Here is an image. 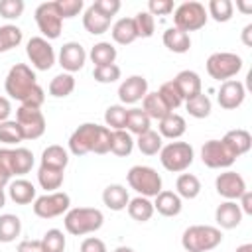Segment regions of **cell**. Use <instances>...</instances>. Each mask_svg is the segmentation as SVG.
Returning a JSON list of instances; mask_svg holds the SVG:
<instances>
[{"label": "cell", "mask_w": 252, "mask_h": 252, "mask_svg": "<svg viewBox=\"0 0 252 252\" xmlns=\"http://www.w3.org/2000/svg\"><path fill=\"white\" fill-rule=\"evenodd\" d=\"M110 136H112L110 128L98 126L93 122H85L69 136V152L73 156H85L89 152L108 154L110 152Z\"/></svg>", "instance_id": "1"}, {"label": "cell", "mask_w": 252, "mask_h": 252, "mask_svg": "<svg viewBox=\"0 0 252 252\" xmlns=\"http://www.w3.org/2000/svg\"><path fill=\"white\" fill-rule=\"evenodd\" d=\"M104 222V215L100 209L94 207H75L65 213L63 224L65 230L73 236H85L91 232H96Z\"/></svg>", "instance_id": "2"}, {"label": "cell", "mask_w": 252, "mask_h": 252, "mask_svg": "<svg viewBox=\"0 0 252 252\" xmlns=\"http://www.w3.org/2000/svg\"><path fill=\"white\" fill-rule=\"evenodd\" d=\"M222 242V232L219 226L193 224L185 228L181 236V246L185 252H211Z\"/></svg>", "instance_id": "3"}, {"label": "cell", "mask_w": 252, "mask_h": 252, "mask_svg": "<svg viewBox=\"0 0 252 252\" xmlns=\"http://www.w3.org/2000/svg\"><path fill=\"white\" fill-rule=\"evenodd\" d=\"M37 85V77L35 73L32 71L30 65L26 63H16L8 75H6V81H4V89L6 93L10 94V98L14 100H24L28 96V93Z\"/></svg>", "instance_id": "4"}, {"label": "cell", "mask_w": 252, "mask_h": 252, "mask_svg": "<svg viewBox=\"0 0 252 252\" xmlns=\"http://www.w3.org/2000/svg\"><path fill=\"white\" fill-rule=\"evenodd\" d=\"M128 185L142 197H156L161 191V175L150 165H134L126 173Z\"/></svg>", "instance_id": "5"}, {"label": "cell", "mask_w": 252, "mask_h": 252, "mask_svg": "<svg viewBox=\"0 0 252 252\" xmlns=\"http://www.w3.org/2000/svg\"><path fill=\"white\" fill-rule=\"evenodd\" d=\"M193 158H195V152L187 142H169L159 150V161L171 173L185 171L193 163Z\"/></svg>", "instance_id": "6"}, {"label": "cell", "mask_w": 252, "mask_h": 252, "mask_svg": "<svg viewBox=\"0 0 252 252\" xmlns=\"http://www.w3.org/2000/svg\"><path fill=\"white\" fill-rule=\"evenodd\" d=\"M209 16H207V8L201 2H183L175 8L173 12V28L189 33V32H197L207 24Z\"/></svg>", "instance_id": "7"}, {"label": "cell", "mask_w": 252, "mask_h": 252, "mask_svg": "<svg viewBox=\"0 0 252 252\" xmlns=\"http://www.w3.org/2000/svg\"><path fill=\"white\" fill-rule=\"evenodd\" d=\"M242 69V57L230 51H217L211 53L207 59V73L211 75V79L215 81H230L234 75H238V71Z\"/></svg>", "instance_id": "8"}, {"label": "cell", "mask_w": 252, "mask_h": 252, "mask_svg": "<svg viewBox=\"0 0 252 252\" xmlns=\"http://www.w3.org/2000/svg\"><path fill=\"white\" fill-rule=\"evenodd\" d=\"M35 24L41 32V37L49 39H57L61 35L63 30V18L59 16L57 8H55V0L53 2H43L35 8Z\"/></svg>", "instance_id": "9"}, {"label": "cell", "mask_w": 252, "mask_h": 252, "mask_svg": "<svg viewBox=\"0 0 252 252\" xmlns=\"http://www.w3.org/2000/svg\"><path fill=\"white\" fill-rule=\"evenodd\" d=\"M26 55H28L30 63L37 71H49L55 65V49L41 35H35V37H30L28 39V43H26Z\"/></svg>", "instance_id": "10"}, {"label": "cell", "mask_w": 252, "mask_h": 252, "mask_svg": "<svg viewBox=\"0 0 252 252\" xmlns=\"http://www.w3.org/2000/svg\"><path fill=\"white\" fill-rule=\"evenodd\" d=\"M69 205H71V199L65 191H53V193H45L41 197H35L33 213L39 219H55V217L67 213Z\"/></svg>", "instance_id": "11"}, {"label": "cell", "mask_w": 252, "mask_h": 252, "mask_svg": "<svg viewBox=\"0 0 252 252\" xmlns=\"http://www.w3.org/2000/svg\"><path fill=\"white\" fill-rule=\"evenodd\" d=\"M16 122L22 128L24 140H37L45 132V116L39 108H28L20 104L16 110Z\"/></svg>", "instance_id": "12"}, {"label": "cell", "mask_w": 252, "mask_h": 252, "mask_svg": "<svg viewBox=\"0 0 252 252\" xmlns=\"http://www.w3.org/2000/svg\"><path fill=\"white\" fill-rule=\"evenodd\" d=\"M201 159L211 169H224L236 161V156L224 146L222 140H209L201 148Z\"/></svg>", "instance_id": "13"}, {"label": "cell", "mask_w": 252, "mask_h": 252, "mask_svg": "<svg viewBox=\"0 0 252 252\" xmlns=\"http://www.w3.org/2000/svg\"><path fill=\"white\" fill-rule=\"evenodd\" d=\"M215 189L220 197H224L226 201H236L240 199V195L246 191V181L240 173L236 171H222L217 175L215 179Z\"/></svg>", "instance_id": "14"}, {"label": "cell", "mask_w": 252, "mask_h": 252, "mask_svg": "<svg viewBox=\"0 0 252 252\" xmlns=\"http://www.w3.org/2000/svg\"><path fill=\"white\" fill-rule=\"evenodd\" d=\"M85 61H87V51L81 43L77 41H67L63 43L61 51H59V65L65 69V73H75V71H81L85 67Z\"/></svg>", "instance_id": "15"}, {"label": "cell", "mask_w": 252, "mask_h": 252, "mask_svg": "<svg viewBox=\"0 0 252 252\" xmlns=\"http://www.w3.org/2000/svg\"><path fill=\"white\" fill-rule=\"evenodd\" d=\"M148 94V81L142 75H130L118 87V98L124 104H136Z\"/></svg>", "instance_id": "16"}, {"label": "cell", "mask_w": 252, "mask_h": 252, "mask_svg": "<svg viewBox=\"0 0 252 252\" xmlns=\"http://www.w3.org/2000/svg\"><path fill=\"white\" fill-rule=\"evenodd\" d=\"M244 96H246V89L240 81H224L220 83V89L217 93V100L220 104V108L224 110H234L238 108L242 102H244Z\"/></svg>", "instance_id": "17"}, {"label": "cell", "mask_w": 252, "mask_h": 252, "mask_svg": "<svg viewBox=\"0 0 252 252\" xmlns=\"http://www.w3.org/2000/svg\"><path fill=\"white\" fill-rule=\"evenodd\" d=\"M173 83H175V87H177V91H179V94H181L183 100H189V98H193V96H197V94L203 93L201 77L195 71H191V69L179 71L175 75Z\"/></svg>", "instance_id": "18"}, {"label": "cell", "mask_w": 252, "mask_h": 252, "mask_svg": "<svg viewBox=\"0 0 252 252\" xmlns=\"http://www.w3.org/2000/svg\"><path fill=\"white\" fill-rule=\"evenodd\" d=\"M215 220L219 224V228H224V230H230V228H236L242 220V211L238 207L236 201H224L217 207L215 211Z\"/></svg>", "instance_id": "19"}, {"label": "cell", "mask_w": 252, "mask_h": 252, "mask_svg": "<svg viewBox=\"0 0 252 252\" xmlns=\"http://www.w3.org/2000/svg\"><path fill=\"white\" fill-rule=\"evenodd\" d=\"M220 140L224 142V146H226V148H228L236 158H240V156L248 154V152H250V148H252V136H250V132H248V130H244V128L228 130Z\"/></svg>", "instance_id": "20"}, {"label": "cell", "mask_w": 252, "mask_h": 252, "mask_svg": "<svg viewBox=\"0 0 252 252\" xmlns=\"http://www.w3.org/2000/svg\"><path fill=\"white\" fill-rule=\"evenodd\" d=\"M181 197L175 191L161 189L154 197V211H158L161 217H177L181 213Z\"/></svg>", "instance_id": "21"}, {"label": "cell", "mask_w": 252, "mask_h": 252, "mask_svg": "<svg viewBox=\"0 0 252 252\" xmlns=\"http://www.w3.org/2000/svg\"><path fill=\"white\" fill-rule=\"evenodd\" d=\"M159 136L161 138H169V140H177V138H181L183 134H185V130H187V122H185V118L181 116V114H177V112H169L167 116H163L161 120H159Z\"/></svg>", "instance_id": "22"}, {"label": "cell", "mask_w": 252, "mask_h": 252, "mask_svg": "<svg viewBox=\"0 0 252 252\" xmlns=\"http://www.w3.org/2000/svg\"><path fill=\"white\" fill-rule=\"evenodd\" d=\"M128 201H130L128 189L120 183H112V185L104 187V191H102V203L110 211H124L128 207Z\"/></svg>", "instance_id": "23"}, {"label": "cell", "mask_w": 252, "mask_h": 252, "mask_svg": "<svg viewBox=\"0 0 252 252\" xmlns=\"http://www.w3.org/2000/svg\"><path fill=\"white\" fill-rule=\"evenodd\" d=\"M8 195L16 205H28L35 201V187L28 179H16L8 183Z\"/></svg>", "instance_id": "24"}, {"label": "cell", "mask_w": 252, "mask_h": 252, "mask_svg": "<svg viewBox=\"0 0 252 252\" xmlns=\"http://www.w3.org/2000/svg\"><path fill=\"white\" fill-rule=\"evenodd\" d=\"M33 167V154L28 148H10L12 175H26Z\"/></svg>", "instance_id": "25"}, {"label": "cell", "mask_w": 252, "mask_h": 252, "mask_svg": "<svg viewBox=\"0 0 252 252\" xmlns=\"http://www.w3.org/2000/svg\"><path fill=\"white\" fill-rule=\"evenodd\" d=\"M69 163V154L63 146H57V144H51L47 146L43 152H41V165L43 167H51V169H63L67 167Z\"/></svg>", "instance_id": "26"}, {"label": "cell", "mask_w": 252, "mask_h": 252, "mask_svg": "<svg viewBox=\"0 0 252 252\" xmlns=\"http://www.w3.org/2000/svg\"><path fill=\"white\" fill-rule=\"evenodd\" d=\"M110 33H112V39H114L116 43H120V45H130L132 41L138 39V32H136V26H134V18H120V20L112 26Z\"/></svg>", "instance_id": "27"}, {"label": "cell", "mask_w": 252, "mask_h": 252, "mask_svg": "<svg viewBox=\"0 0 252 252\" xmlns=\"http://www.w3.org/2000/svg\"><path fill=\"white\" fill-rule=\"evenodd\" d=\"M161 39H163V45L169 51H173V53H187L189 47H191L189 33H185V32H181L177 28H167L163 32V37Z\"/></svg>", "instance_id": "28"}, {"label": "cell", "mask_w": 252, "mask_h": 252, "mask_svg": "<svg viewBox=\"0 0 252 252\" xmlns=\"http://www.w3.org/2000/svg\"><path fill=\"white\" fill-rule=\"evenodd\" d=\"M83 26H85V30H87L89 33L100 35V33L108 32V28H110V18L102 16V14L96 12L93 6H89V8L85 10V14H83Z\"/></svg>", "instance_id": "29"}, {"label": "cell", "mask_w": 252, "mask_h": 252, "mask_svg": "<svg viewBox=\"0 0 252 252\" xmlns=\"http://www.w3.org/2000/svg\"><path fill=\"white\" fill-rule=\"evenodd\" d=\"M142 110L148 114V118L150 120H161L163 116H167L171 110L165 106V102L161 100V96L158 94V91L156 93H148L144 98H142Z\"/></svg>", "instance_id": "30"}, {"label": "cell", "mask_w": 252, "mask_h": 252, "mask_svg": "<svg viewBox=\"0 0 252 252\" xmlns=\"http://www.w3.org/2000/svg\"><path fill=\"white\" fill-rule=\"evenodd\" d=\"M126 209H128V215L138 222H146L154 217V203L148 197H142V195L130 199Z\"/></svg>", "instance_id": "31"}, {"label": "cell", "mask_w": 252, "mask_h": 252, "mask_svg": "<svg viewBox=\"0 0 252 252\" xmlns=\"http://www.w3.org/2000/svg\"><path fill=\"white\" fill-rule=\"evenodd\" d=\"M150 126H152V120L148 118V114L142 108H130L126 112V126H124L126 132L140 136V134L148 132Z\"/></svg>", "instance_id": "32"}, {"label": "cell", "mask_w": 252, "mask_h": 252, "mask_svg": "<svg viewBox=\"0 0 252 252\" xmlns=\"http://www.w3.org/2000/svg\"><path fill=\"white\" fill-rule=\"evenodd\" d=\"M91 61L94 63V67H102V65H112L116 59V47L110 41H98L91 47L89 53Z\"/></svg>", "instance_id": "33"}, {"label": "cell", "mask_w": 252, "mask_h": 252, "mask_svg": "<svg viewBox=\"0 0 252 252\" xmlns=\"http://www.w3.org/2000/svg\"><path fill=\"white\" fill-rule=\"evenodd\" d=\"M175 193L181 199H195L201 193V181L193 173H181L175 181Z\"/></svg>", "instance_id": "34"}, {"label": "cell", "mask_w": 252, "mask_h": 252, "mask_svg": "<svg viewBox=\"0 0 252 252\" xmlns=\"http://www.w3.org/2000/svg\"><path fill=\"white\" fill-rule=\"evenodd\" d=\"M134 150V140H132V134L126 132V130H112V136H110V152L118 158H126L130 156Z\"/></svg>", "instance_id": "35"}, {"label": "cell", "mask_w": 252, "mask_h": 252, "mask_svg": "<svg viewBox=\"0 0 252 252\" xmlns=\"http://www.w3.org/2000/svg\"><path fill=\"white\" fill-rule=\"evenodd\" d=\"M22 232V220L20 217L6 213L0 215V242H14Z\"/></svg>", "instance_id": "36"}, {"label": "cell", "mask_w": 252, "mask_h": 252, "mask_svg": "<svg viewBox=\"0 0 252 252\" xmlns=\"http://www.w3.org/2000/svg\"><path fill=\"white\" fill-rule=\"evenodd\" d=\"M75 91V77L71 73H59L49 83V94L55 98H65Z\"/></svg>", "instance_id": "37"}, {"label": "cell", "mask_w": 252, "mask_h": 252, "mask_svg": "<svg viewBox=\"0 0 252 252\" xmlns=\"http://www.w3.org/2000/svg\"><path fill=\"white\" fill-rule=\"evenodd\" d=\"M37 181H39L41 189H45L47 193H53V191H57L63 185V169H51V167L39 165Z\"/></svg>", "instance_id": "38"}, {"label": "cell", "mask_w": 252, "mask_h": 252, "mask_svg": "<svg viewBox=\"0 0 252 252\" xmlns=\"http://www.w3.org/2000/svg\"><path fill=\"white\" fill-rule=\"evenodd\" d=\"M24 39V33L18 26H12V24H6V26H0V53H6L14 47H18Z\"/></svg>", "instance_id": "39"}, {"label": "cell", "mask_w": 252, "mask_h": 252, "mask_svg": "<svg viewBox=\"0 0 252 252\" xmlns=\"http://www.w3.org/2000/svg\"><path fill=\"white\" fill-rule=\"evenodd\" d=\"M136 146H138V150H140L144 156H156V154L161 150V136H159L156 130L150 128L148 132H144V134L138 136Z\"/></svg>", "instance_id": "40"}, {"label": "cell", "mask_w": 252, "mask_h": 252, "mask_svg": "<svg viewBox=\"0 0 252 252\" xmlns=\"http://www.w3.org/2000/svg\"><path fill=\"white\" fill-rule=\"evenodd\" d=\"M232 12H234V4L230 0H211L207 6V16H211L219 24L228 22L232 18Z\"/></svg>", "instance_id": "41"}, {"label": "cell", "mask_w": 252, "mask_h": 252, "mask_svg": "<svg viewBox=\"0 0 252 252\" xmlns=\"http://www.w3.org/2000/svg\"><path fill=\"white\" fill-rule=\"evenodd\" d=\"M185 108H187V112H189L193 118H207V116L211 114L213 104H211V98L201 93V94H197V96L185 100Z\"/></svg>", "instance_id": "42"}, {"label": "cell", "mask_w": 252, "mask_h": 252, "mask_svg": "<svg viewBox=\"0 0 252 252\" xmlns=\"http://www.w3.org/2000/svg\"><path fill=\"white\" fill-rule=\"evenodd\" d=\"M0 142L6 146H16L20 142H24V134L22 128L16 120H6L0 122Z\"/></svg>", "instance_id": "43"}, {"label": "cell", "mask_w": 252, "mask_h": 252, "mask_svg": "<svg viewBox=\"0 0 252 252\" xmlns=\"http://www.w3.org/2000/svg\"><path fill=\"white\" fill-rule=\"evenodd\" d=\"M158 94L161 96V100L165 102V106H167L171 112L183 104V98H181V94H179V91H177L173 79H171V81H165V83L158 89Z\"/></svg>", "instance_id": "44"}, {"label": "cell", "mask_w": 252, "mask_h": 252, "mask_svg": "<svg viewBox=\"0 0 252 252\" xmlns=\"http://www.w3.org/2000/svg\"><path fill=\"white\" fill-rule=\"evenodd\" d=\"M126 106L122 104H110L104 112V124L110 130H124L126 126Z\"/></svg>", "instance_id": "45"}, {"label": "cell", "mask_w": 252, "mask_h": 252, "mask_svg": "<svg viewBox=\"0 0 252 252\" xmlns=\"http://www.w3.org/2000/svg\"><path fill=\"white\" fill-rule=\"evenodd\" d=\"M134 26H136L138 37H152L156 32V20L148 10H142L134 16Z\"/></svg>", "instance_id": "46"}, {"label": "cell", "mask_w": 252, "mask_h": 252, "mask_svg": "<svg viewBox=\"0 0 252 252\" xmlns=\"http://www.w3.org/2000/svg\"><path fill=\"white\" fill-rule=\"evenodd\" d=\"M43 252H63L65 250V236L59 228H49L41 238Z\"/></svg>", "instance_id": "47"}, {"label": "cell", "mask_w": 252, "mask_h": 252, "mask_svg": "<svg viewBox=\"0 0 252 252\" xmlns=\"http://www.w3.org/2000/svg\"><path fill=\"white\" fill-rule=\"evenodd\" d=\"M120 67L116 63L112 65H102V67H94L93 69V79L96 83H102V85H108V83H114L120 79Z\"/></svg>", "instance_id": "48"}, {"label": "cell", "mask_w": 252, "mask_h": 252, "mask_svg": "<svg viewBox=\"0 0 252 252\" xmlns=\"http://www.w3.org/2000/svg\"><path fill=\"white\" fill-rule=\"evenodd\" d=\"M24 0H0V16L6 20H18L24 14Z\"/></svg>", "instance_id": "49"}, {"label": "cell", "mask_w": 252, "mask_h": 252, "mask_svg": "<svg viewBox=\"0 0 252 252\" xmlns=\"http://www.w3.org/2000/svg\"><path fill=\"white\" fill-rule=\"evenodd\" d=\"M55 8L59 16L65 18H75L83 10V0H55Z\"/></svg>", "instance_id": "50"}, {"label": "cell", "mask_w": 252, "mask_h": 252, "mask_svg": "<svg viewBox=\"0 0 252 252\" xmlns=\"http://www.w3.org/2000/svg\"><path fill=\"white\" fill-rule=\"evenodd\" d=\"M12 179L10 169V148H0V189H4Z\"/></svg>", "instance_id": "51"}, {"label": "cell", "mask_w": 252, "mask_h": 252, "mask_svg": "<svg viewBox=\"0 0 252 252\" xmlns=\"http://www.w3.org/2000/svg\"><path fill=\"white\" fill-rule=\"evenodd\" d=\"M91 6H93L96 12H100L102 16H106V18L112 20V16H116V12L120 10V0H96V2H93Z\"/></svg>", "instance_id": "52"}, {"label": "cell", "mask_w": 252, "mask_h": 252, "mask_svg": "<svg viewBox=\"0 0 252 252\" xmlns=\"http://www.w3.org/2000/svg\"><path fill=\"white\" fill-rule=\"evenodd\" d=\"M43 100H45V93H43V89L39 85H35L20 104L22 106H28V108H41Z\"/></svg>", "instance_id": "53"}, {"label": "cell", "mask_w": 252, "mask_h": 252, "mask_svg": "<svg viewBox=\"0 0 252 252\" xmlns=\"http://www.w3.org/2000/svg\"><path fill=\"white\" fill-rule=\"evenodd\" d=\"M148 12L152 16H167L173 12V2L171 0H150Z\"/></svg>", "instance_id": "54"}, {"label": "cell", "mask_w": 252, "mask_h": 252, "mask_svg": "<svg viewBox=\"0 0 252 252\" xmlns=\"http://www.w3.org/2000/svg\"><path fill=\"white\" fill-rule=\"evenodd\" d=\"M79 252H106V244L96 236H89L81 242Z\"/></svg>", "instance_id": "55"}, {"label": "cell", "mask_w": 252, "mask_h": 252, "mask_svg": "<svg viewBox=\"0 0 252 252\" xmlns=\"http://www.w3.org/2000/svg\"><path fill=\"white\" fill-rule=\"evenodd\" d=\"M18 252H43L41 240H22L16 248Z\"/></svg>", "instance_id": "56"}, {"label": "cell", "mask_w": 252, "mask_h": 252, "mask_svg": "<svg viewBox=\"0 0 252 252\" xmlns=\"http://www.w3.org/2000/svg\"><path fill=\"white\" fill-rule=\"evenodd\" d=\"M240 211H242V215H252V193L246 189L242 195H240Z\"/></svg>", "instance_id": "57"}, {"label": "cell", "mask_w": 252, "mask_h": 252, "mask_svg": "<svg viewBox=\"0 0 252 252\" xmlns=\"http://www.w3.org/2000/svg\"><path fill=\"white\" fill-rule=\"evenodd\" d=\"M10 112H12L10 100H8L6 96H0V122H6L8 116H10Z\"/></svg>", "instance_id": "58"}, {"label": "cell", "mask_w": 252, "mask_h": 252, "mask_svg": "<svg viewBox=\"0 0 252 252\" xmlns=\"http://www.w3.org/2000/svg\"><path fill=\"white\" fill-rule=\"evenodd\" d=\"M242 43H244L246 47L252 45V24H246V26H244V30H242Z\"/></svg>", "instance_id": "59"}, {"label": "cell", "mask_w": 252, "mask_h": 252, "mask_svg": "<svg viewBox=\"0 0 252 252\" xmlns=\"http://www.w3.org/2000/svg\"><path fill=\"white\" fill-rule=\"evenodd\" d=\"M236 8L242 12V14H250L252 12V2H236Z\"/></svg>", "instance_id": "60"}, {"label": "cell", "mask_w": 252, "mask_h": 252, "mask_svg": "<svg viewBox=\"0 0 252 252\" xmlns=\"http://www.w3.org/2000/svg\"><path fill=\"white\" fill-rule=\"evenodd\" d=\"M234 252H252V244L250 242H246V244H240Z\"/></svg>", "instance_id": "61"}, {"label": "cell", "mask_w": 252, "mask_h": 252, "mask_svg": "<svg viewBox=\"0 0 252 252\" xmlns=\"http://www.w3.org/2000/svg\"><path fill=\"white\" fill-rule=\"evenodd\" d=\"M6 205V193H4V189H0V209Z\"/></svg>", "instance_id": "62"}, {"label": "cell", "mask_w": 252, "mask_h": 252, "mask_svg": "<svg viewBox=\"0 0 252 252\" xmlns=\"http://www.w3.org/2000/svg\"><path fill=\"white\" fill-rule=\"evenodd\" d=\"M114 252H134L130 246H118V248H114Z\"/></svg>", "instance_id": "63"}]
</instances>
